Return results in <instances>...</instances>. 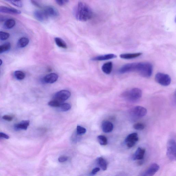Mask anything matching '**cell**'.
I'll list each match as a JSON object with an SVG mask.
<instances>
[{"label":"cell","instance_id":"6da1fadb","mask_svg":"<svg viewBox=\"0 0 176 176\" xmlns=\"http://www.w3.org/2000/svg\"><path fill=\"white\" fill-rule=\"evenodd\" d=\"M74 14L77 20L85 22L92 18L93 12L89 5L80 1L78 3L74 8Z\"/></svg>","mask_w":176,"mask_h":176},{"label":"cell","instance_id":"7a4b0ae2","mask_svg":"<svg viewBox=\"0 0 176 176\" xmlns=\"http://www.w3.org/2000/svg\"><path fill=\"white\" fill-rule=\"evenodd\" d=\"M130 72H136L142 77L149 78L152 75L153 67L149 62L133 63H130Z\"/></svg>","mask_w":176,"mask_h":176},{"label":"cell","instance_id":"3957f363","mask_svg":"<svg viewBox=\"0 0 176 176\" xmlns=\"http://www.w3.org/2000/svg\"><path fill=\"white\" fill-rule=\"evenodd\" d=\"M122 95L125 99L128 100L136 101L142 97V91L139 88H133L130 90L125 92Z\"/></svg>","mask_w":176,"mask_h":176},{"label":"cell","instance_id":"277c9868","mask_svg":"<svg viewBox=\"0 0 176 176\" xmlns=\"http://www.w3.org/2000/svg\"><path fill=\"white\" fill-rule=\"evenodd\" d=\"M167 154L168 157L172 161L176 159V144L175 141L171 139L168 141L167 144Z\"/></svg>","mask_w":176,"mask_h":176},{"label":"cell","instance_id":"5b68a950","mask_svg":"<svg viewBox=\"0 0 176 176\" xmlns=\"http://www.w3.org/2000/svg\"><path fill=\"white\" fill-rule=\"evenodd\" d=\"M155 81L158 84L163 86H168L171 83V78L168 74L162 73L156 74Z\"/></svg>","mask_w":176,"mask_h":176},{"label":"cell","instance_id":"8992f818","mask_svg":"<svg viewBox=\"0 0 176 176\" xmlns=\"http://www.w3.org/2000/svg\"><path fill=\"white\" fill-rule=\"evenodd\" d=\"M71 93L67 90H62L58 92L54 95V99L62 103L71 96Z\"/></svg>","mask_w":176,"mask_h":176},{"label":"cell","instance_id":"52a82bcc","mask_svg":"<svg viewBox=\"0 0 176 176\" xmlns=\"http://www.w3.org/2000/svg\"><path fill=\"white\" fill-rule=\"evenodd\" d=\"M139 140L138 136L136 132L129 134L125 140V142L129 148H132L135 145Z\"/></svg>","mask_w":176,"mask_h":176},{"label":"cell","instance_id":"ba28073f","mask_svg":"<svg viewBox=\"0 0 176 176\" xmlns=\"http://www.w3.org/2000/svg\"><path fill=\"white\" fill-rule=\"evenodd\" d=\"M146 109L140 106L135 107L131 109L130 113L132 116L137 117H144L147 114Z\"/></svg>","mask_w":176,"mask_h":176},{"label":"cell","instance_id":"9c48e42d","mask_svg":"<svg viewBox=\"0 0 176 176\" xmlns=\"http://www.w3.org/2000/svg\"><path fill=\"white\" fill-rule=\"evenodd\" d=\"M159 166L158 164H152L140 176H153L159 170Z\"/></svg>","mask_w":176,"mask_h":176},{"label":"cell","instance_id":"30bf717a","mask_svg":"<svg viewBox=\"0 0 176 176\" xmlns=\"http://www.w3.org/2000/svg\"><path fill=\"white\" fill-rule=\"evenodd\" d=\"M43 11L48 18L57 17L58 16L59 14L57 9L51 6L45 7Z\"/></svg>","mask_w":176,"mask_h":176},{"label":"cell","instance_id":"8fae6325","mask_svg":"<svg viewBox=\"0 0 176 176\" xmlns=\"http://www.w3.org/2000/svg\"><path fill=\"white\" fill-rule=\"evenodd\" d=\"M58 79V75L55 73L48 74L43 78V81L46 83L52 84L55 82Z\"/></svg>","mask_w":176,"mask_h":176},{"label":"cell","instance_id":"7c38bea8","mask_svg":"<svg viewBox=\"0 0 176 176\" xmlns=\"http://www.w3.org/2000/svg\"><path fill=\"white\" fill-rule=\"evenodd\" d=\"M0 13L8 14L18 15L21 13L20 11L13 8L5 6H0Z\"/></svg>","mask_w":176,"mask_h":176},{"label":"cell","instance_id":"4fadbf2b","mask_svg":"<svg viewBox=\"0 0 176 176\" xmlns=\"http://www.w3.org/2000/svg\"><path fill=\"white\" fill-rule=\"evenodd\" d=\"M145 153V149L140 147L138 148L133 156L132 159L134 160H142L144 159Z\"/></svg>","mask_w":176,"mask_h":176},{"label":"cell","instance_id":"5bb4252c","mask_svg":"<svg viewBox=\"0 0 176 176\" xmlns=\"http://www.w3.org/2000/svg\"><path fill=\"white\" fill-rule=\"evenodd\" d=\"M29 125L30 121L28 120H23L18 124H15L14 125V129L16 131L26 130Z\"/></svg>","mask_w":176,"mask_h":176},{"label":"cell","instance_id":"9a60e30c","mask_svg":"<svg viewBox=\"0 0 176 176\" xmlns=\"http://www.w3.org/2000/svg\"><path fill=\"white\" fill-rule=\"evenodd\" d=\"M101 128L103 132L109 133L113 130L114 125L112 123L108 121H104L101 125Z\"/></svg>","mask_w":176,"mask_h":176},{"label":"cell","instance_id":"2e32d148","mask_svg":"<svg viewBox=\"0 0 176 176\" xmlns=\"http://www.w3.org/2000/svg\"><path fill=\"white\" fill-rule=\"evenodd\" d=\"M117 57V56L116 55L113 54H109L96 56V57L92 58V60L96 61H101L112 59Z\"/></svg>","mask_w":176,"mask_h":176},{"label":"cell","instance_id":"e0dca14e","mask_svg":"<svg viewBox=\"0 0 176 176\" xmlns=\"http://www.w3.org/2000/svg\"><path fill=\"white\" fill-rule=\"evenodd\" d=\"M34 16L37 20L43 22L48 18L43 11L37 10L34 13Z\"/></svg>","mask_w":176,"mask_h":176},{"label":"cell","instance_id":"ac0fdd59","mask_svg":"<svg viewBox=\"0 0 176 176\" xmlns=\"http://www.w3.org/2000/svg\"><path fill=\"white\" fill-rule=\"evenodd\" d=\"M113 67V63L111 62H108L103 64L101 69L103 73L106 74H111L112 71Z\"/></svg>","mask_w":176,"mask_h":176},{"label":"cell","instance_id":"d6986e66","mask_svg":"<svg viewBox=\"0 0 176 176\" xmlns=\"http://www.w3.org/2000/svg\"><path fill=\"white\" fill-rule=\"evenodd\" d=\"M142 53H136L133 54H121L120 55V57L122 59H131L136 58L141 56Z\"/></svg>","mask_w":176,"mask_h":176},{"label":"cell","instance_id":"ffe728a7","mask_svg":"<svg viewBox=\"0 0 176 176\" xmlns=\"http://www.w3.org/2000/svg\"><path fill=\"white\" fill-rule=\"evenodd\" d=\"M29 42V40L28 38L26 37H23L21 38L18 42V46L19 48H24L28 45Z\"/></svg>","mask_w":176,"mask_h":176},{"label":"cell","instance_id":"44dd1931","mask_svg":"<svg viewBox=\"0 0 176 176\" xmlns=\"http://www.w3.org/2000/svg\"><path fill=\"white\" fill-rule=\"evenodd\" d=\"M15 22L13 19H9L5 21L4 25V28L6 29H10L14 27Z\"/></svg>","mask_w":176,"mask_h":176},{"label":"cell","instance_id":"7402d4cb","mask_svg":"<svg viewBox=\"0 0 176 176\" xmlns=\"http://www.w3.org/2000/svg\"><path fill=\"white\" fill-rule=\"evenodd\" d=\"M55 42L59 47L63 49L67 48V45L66 42L61 38L56 37L54 39Z\"/></svg>","mask_w":176,"mask_h":176},{"label":"cell","instance_id":"603a6c76","mask_svg":"<svg viewBox=\"0 0 176 176\" xmlns=\"http://www.w3.org/2000/svg\"><path fill=\"white\" fill-rule=\"evenodd\" d=\"M98 163L103 171L106 170L107 169V163L106 161L103 158H99L98 159Z\"/></svg>","mask_w":176,"mask_h":176},{"label":"cell","instance_id":"cb8c5ba5","mask_svg":"<svg viewBox=\"0 0 176 176\" xmlns=\"http://www.w3.org/2000/svg\"><path fill=\"white\" fill-rule=\"evenodd\" d=\"M11 48V44L9 42L0 45V54L8 51Z\"/></svg>","mask_w":176,"mask_h":176},{"label":"cell","instance_id":"d4e9b609","mask_svg":"<svg viewBox=\"0 0 176 176\" xmlns=\"http://www.w3.org/2000/svg\"><path fill=\"white\" fill-rule=\"evenodd\" d=\"M97 139L100 144L101 145H106L108 144V141L106 137L104 136L99 135L97 137Z\"/></svg>","mask_w":176,"mask_h":176},{"label":"cell","instance_id":"484cf974","mask_svg":"<svg viewBox=\"0 0 176 176\" xmlns=\"http://www.w3.org/2000/svg\"><path fill=\"white\" fill-rule=\"evenodd\" d=\"M14 75L18 80H22L24 79L25 74L24 72L20 71H17L14 72Z\"/></svg>","mask_w":176,"mask_h":176},{"label":"cell","instance_id":"4316f807","mask_svg":"<svg viewBox=\"0 0 176 176\" xmlns=\"http://www.w3.org/2000/svg\"><path fill=\"white\" fill-rule=\"evenodd\" d=\"M59 107L61 111H69L71 109V106L69 103H62Z\"/></svg>","mask_w":176,"mask_h":176},{"label":"cell","instance_id":"83f0119b","mask_svg":"<svg viewBox=\"0 0 176 176\" xmlns=\"http://www.w3.org/2000/svg\"><path fill=\"white\" fill-rule=\"evenodd\" d=\"M61 104L62 103L59 101L54 99L53 101H49L48 103V105L49 106L55 107H59Z\"/></svg>","mask_w":176,"mask_h":176},{"label":"cell","instance_id":"f1b7e54d","mask_svg":"<svg viewBox=\"0 0 176 176\" xmlns=\"http://www.w3.org/2000/svg\"><path fill=\"white\" fill-rule=\"evenodd\" d=\"M10 34L8 33L0 31V40L4 41L9 38Z\"/></svg>","mask_w":176,"mask_h":176},{"label":"cell","instance_id":"f546056e","mask_svg":"<svg viewBox=\"0 0 176 176\" xmlns=\"http://www.w3.org/2000/svg\"><path fill=\"white\" fill-rule=\"evenodd\" d=\"M86 132H87V130L85 128L80 126H77V133L78 135H81L85 134Z\"/></svg>","mask_w":176,"mask_h":176},{"label":"cell","instance_id":"4dcf8cb0","mask_svg":"<svg viewBox=\"0 0 176 176\" xmlns=\"http://www.w3.org/2000/svg\"><path fill=\"white\" fill-rule=\"evenodd\" d=\"M133 127L134 128L137 130H142L145 128V126L142 123H137L134 124Z\"/></svg>","mask_w":176,"mask_h":176},{"label":"cell","instance_id":"1f68e13d","mask_svg":"<svg viewBox=\"0 0 176 176\" xmlns=\"http://www.w3.org/2000/svg\"><path fill=\"white\" fill-rule=\"evenodd\" d=\"M12 4H13L15 6L18 7H22L23 6V4L22 2L21 1H8Z\"/></svg>","mask_w":176,"mask_h":176},{"label":"cell","instance_id":"d6a6232c","mask_svg":"<svg viewBox=\"0 0 176 176\" xmlns=\"http://www.w3.org/2000/svg\"><path fill=\"white\" fill-rule=\"evenodd\" d=\"M2 118L6 121L11 122L13 120V117L11 115H5L2 117Z\"/></svg>","mask_w":176,"mask_h":176},{"label":"cell","instance_id":"836d02e7","mask_svg":"<svg viewBox=\"0 0 176 176\" xmlns=\"http://www.w3.org/2000/svg\"><path fill=\"white\" fill-rule=\"evenodd\" d=\"M69 1H63V0H57L56 1V3L58 4V5L62 6L65 5Z\"/></svg>","mask_w":176,"mask_h":176},{"label":"cell","instance_id":"e575fe53","mask_svg":"<svg viewBox=\"0 0 176 176\" xmlns=\"http://www.w3.org/2000/svg\"><path fill=\"white\" fill-rule=\"evenodd\" d=\"M68 159L67 156H62L58 158V161L60 162H63L67 161Z\"/></svg>","mask_w":176,"mask_h":176},{"label":"cell","instance_id":"d590c367","mask_svg":"<svg viewBox=\"0 0 176 176\" xmlns=\"http://www.w3.org/2000/svg\"><path fill=\"white\" fill-rule=\"evenodd\" d=\"M0 138H4L8 139L9 138V137L4 133L0 132Z\"/></svg>","mask_w":176,"mask_h":176},{"label":"cell","instance_id":"8d00e7d4","mask_svg":"<svg viewBox=\"0 0 176 176\" xmlns=\"http://www.w3.org/2000/svg\"><path fill=\"white\" fill-rule=\"evenodd\" d=\"M31 2L35 6L39 8H42V6H41L38 2L35 1H31Z\"/></svg>","mask_w":176,"mask_h":176},{"label":"cell","instance_id":"74e56055","mask_svg":"<svg viewBox=\"0 0 176 176\" xmlns=\"http://www.w3.org/2000/svg\"><path fill=\"white\" fill-rule=\"evenodd\" d=\"M100 170V169L99 168H94V169H93L92 170V171L91 173L92 175H94Z\"/></svg>","mask_w":176,"mask_h":176},{"label":"cell","instance_id":"f35d334b","mask_svg":"<svg viewBox=\"0 0 176 176\" xmlns=\"http://www.w3.org/2000/svg\"><path fill=\"white\" fill-rule=\"evenodd\" d=\"M3 62L2 61L1 59H0V66H1Z\"/></svg>","mask_w":176,"mask_h":176}]
</instances>
